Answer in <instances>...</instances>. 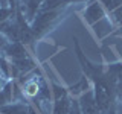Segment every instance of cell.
<instances>
[{"mask_svg":"<svg viewBox=\"0 0 122 114\" xmlns=\"http://www.w3.org/2000/svg\"><path fill=\"white\" fill-rule=\"evenodd\" d=\"M73 46H75V53L79 61V66L82 68V75H86L92 82V88L95 93L101 111L107 114L108 109L116 104V84H114L110 76L107 75V70L102 64H96L90 61L86 55L82 53V49L78 43V38L73 37Z\"/></svg>","mask_w":122,"mask_h":114,"instance_id":"cell-1","label":"cell"},{"mask_svg":"<svg viewBox=\"0 0 122 114\" xmlns=\"http://www.w3.org/2000/svg\"><path fill=\"white\" fill-rule=\"evenodd\" d=\"M60 15H61V9H55V11H40V12L35 15V18L30 21V26H32L34 30H35V33L38 35V38H40L46 32V30L51 28L52 23L55 21Z\"/></svg>","mask_w":122,"mask_h":114,"instance_id":"cell-2","label":"cell"},{"mask_svg":"<svg viewBox=\"0 0 122 114\" xmlns=\"http://www.w3.org/2000/svg\"><path fill=\"white\" fill-rule=\"evenodd\" d=\"M78 104H79V108H81L82 114H104L101 111V108H99L96 99H95L93 88H89L82 94H79Z\"/></svg>","mask_w":122,"mask_h":114,"instance_id":"cell-3","label":"cell"},{"mask_svg":"<svg viewBox=\"0 0 122 114\" xmlns=\"http://www.w3.org/2000/svg\"><path fill=\"white\" fill-rule=\"evenodd\" d=\"M0 52H2V55L5 56L8 61H15V59L28 58L26 46L23 43H20V41H8Z\"/></svg>","mask_w":122,"mask_h":114,"instance_id":"cell-4","label":"cell"},{"mask_svg":"<svg viewBox=\"0 0 122 114\" xmlns=\"http://www.w3.org/2000/svg\"><path fill=\"white\" fill-rule=\"evenodd\" d=\"M107 11L105 8L101 5V2L99 0H95V2H92L89 6L86 8V11H84V20H86L87 24L93 26L96 24L98 21H101L102 18L105 17Z\"/></svg>","mask_w":122,"mask_h":114,"instance_id":"cell-5","label":"cell"},{"mask_svg":"<svg viewBox=\"0 0 122 114\" xmlns=\"http://www.w3.org/2000/svg\"><path fill=\"white\" fill-rule=\"evenodd\" d=\"M41 3H43V0H23V6L20 5V8H21L23 14L26 15V18H28L29 23L35 18V15L38 12H40Z\"/></svg>","mask_w":122,"mask_h":114,"instance_id":"cell-6","label":"cell"},{"mask_svg":"<svg viewBox=\"0 0 122 114\" xmlns=\"http://www.w3.org/2000/svg\"><path fill=\"white\" fill-rule=\"evenodd\" d=\"M0 114H29V105L25 102H12L0 108Z\"/></svg>","mask_w":122,"mask_h":114,"instance_id":"cell-7","label":"cell"},{"mask_svg":"<svg viewBox=\"0 0 122 114\" xmlns=\"http://www.w3.org/2000/svg\"><path fill=\"white\" fill-rule=\"evenodd\" d=\"M70 106H72V97L70 96L55 99L53 100L52 114H70Z\"/></svg>","mask_w":122,"mask_h":114,"instance_id":"cell-8","label":"cell"},{"mask_svg":"<svg viewBox=\"0 0 122 114\" xmlns=\"http://www.w3.org/2000/svg\"><path fill=\"white\" fill-rule=\"evenodd\" d=\"M107 75L110 76V79L116 84L122 81V61L121 62H112V64H107L105 66Z\"/></svg>","mask_w":122,"mask_h":114,"instance_id":"cell-9","label":"cell"},{"mask_svg":"<svg viewBox=\"0 0 122 114\" xmlns=\"http://www.w3.org/2000/svg\"><path fill=\"white\" fill-rule=\"evenodd\" d=\"M38 93H40V82L37 81V79H30L25 84V87H23V94H26L28 97H37Z\"/></svg>","mask_w":122,"mask_h":114,"instance_id":"cell-10","label":"cell"},{"mask_svg":"<svg viewBox=\"0 0 122 114\" xmlns=\"http://www.w3.org/2000/svg\"><path fill=\"white\" fill-rule=\"evenodd\" d=\"M52 96H53V100H55V99L70 96V94H69V90L66 88V87H61V85H58V84H52Z\"/></svg>","mask_w":122,"mask_h":114,"instance_id":"cell-11","label":"cell"},{"mask_svg":"<svg viewBox=\"0 0 122 114\" xmlns=\"http://www.w3.org/2000/svg\"><path fill=\"white\" fill-rule=\"evenodd\" d=\"M99 2H101V5L105 8V11L108 14H112L114 9L122 6V0H99Z\"/></svg>","mask_w":122,"mask_h":114,"instance_id":"cell-12","label":"cell"},{"mask_svg":"<svg viewBox=\"0 0 122 114\" xmlns=\"http://www.w3.org/2000/svg\"><path fill=\"white\" fill-rule=\"evenodd\" d=\"M110 15H112V18L116 23H122V6H119L117 9H114Z\"/></svg>","mask_w":122,"mask_h":114,"instance_id":"cell-13","label":"cell"},{"mask_svg":"<svg viewBox=\"0 0 122 114\" xmlns=\"http://www.w3.org/2000/svg\"><path fill=\"white\" fill-rule=\"evenodd\" d=\"M70 114H82V111H81V108H79V104H78V100H75V99H72Z\"/></svg>","mask_w":122,"mask_h":114,"instance_id":"cell-14","label":"cell"},{"mask_svg":"<svg viewBox=\"0 0 122 114\" xmlns=\"http://www.w3.org/2000/svg\"><path fill=\"white\" fill-rule=\"evenodd\" d=\"M116 102L122 104V81L116 82Z\"/></svg>","mask_w":122,"mask_h":114,"instance_id":"cell-15","label":"cell"},{"mask_svg":"<svg viewBox=\"0 0 122 114\" xmlns=\"http://www.w3.org/2000/svg\"><path fill=\"white\" fill-rule=\"evenodd\" d=\"M8 81H9V79H6V78H5V76H3L2 73H0V90H2V88H3V87H5V85H6V82H8Z\"/></svg>","mask_w":122,"mask_h":114,"instance_id":"cell-16","label":"cell"},{"mask_svg":"<svg viewBox=\"0 0 122 114\" xmlns=\"http://www.w3.org/2000/svg\"><path fill=\"white\" fill-rule=\"evenodd\" d=\"M107 114H117V104H114L112 108L108 109V113H107Z\"/></svg>","mask_w":122,"mask_h":114,"instance_id":"cell-17","label":"cell"}]
</instances>
